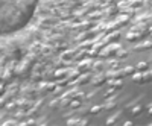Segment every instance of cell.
I'll list each match as a JSON object with an SVG mask.
<instances>
[{
    "label": "cell",
    "instance_id": "6da1fadb",
    "mask_svg": "<svg viewBox=\"0 0 152 126\" xmlns=\"http://www.w3.org/2000/svg\"><path fill=\"white\" fill-rule=\"evenodd\" d=\"M32 62L34 61H31L29 58L28 59H24V62L20 66V68H17V70H14V76H17L18 79H26V78H29L31 76V70H32Z\"/></svg>",
    "mask_w": 152,
    "mask_h": 126
},
{
    "label": "cell",
    "instance_id": "7a4b0ae2",
    "mask_svg": "<svg viewBox=\"0 0 152 126\" xmlns=\"http://www.w3.org/2000/svg\"><path fill=\"white\" fill-rule=\"evenodd\" d=\"M50 31H52V34H61V35H64V36H66V35L72 31V26H70V23L61 21V23L53 24V26L50 28Z\"/></svg>",
    "mask_w": 152,
    "mask_h": 126
},
{
    "label": "cell",
    "instance_id": "3957f363",
    "mask_svg": "<svg viewBox=\"0 0 152 126\" xmlns=\"http://www.w3.org/2000/svg\"><path fill=\"white\" fill-rule=\"evenodd\" d=\"M119 47H122L120 44L117 43H110V46H105L104 50H100L99 55L100 58H108V56H113V55H116V52L119 50Z\"/></svg>",
    "mask_w": 152,
    "mask_h": 126
},
{
    "label": "cell",
    "instance_id": "277c9868",
    "mask_svg": "<svg viewBox=\"0 0 152 126\" xmlns=\"http://www.w3.org/2000/svg\"><path fill=\"white\" fill-rule=\"evenodd\" d=\"M20 90H21V93H23L24 97H28V99H31V100H34V99H37V97H40V96H38V93H37V88H35L34 84L24 85L23 88H20Z\"/></svg>",
    "mask_w": 152,
    "mask_h": 126
},
{
    "label": "cell",
    "instance_id": "5b68a950",
    "mask_svg": "<svg viewBox=\"0 0 152 126\" xmlns=\"http://www.w3.org/2000/svg\"><path fill=\"white\" fill-rule=\"evenodd\" d=\"M94 23L93 21H79L72 26V31H76V32H85L88 29H93Z\"/></svg>",
    "mask_w": 152,
    "mask_h": 126
},
{
    "label": "cell",
    "instance_id": "8992f818",
    "mask_svg": "<svg viewBox=\"0 0 152 126\" xmlns=\"http://www.w3.org/2000/svg\"><path fill=\"white\" fill-rule=\"evenodd\" d=\"M50 14L58 18H64V20L73 17V12H70V9H50Z\"/></svg>",
    "mask_w": 152,
    "mask_h": 126
},
{
    "label": "cell",
    "instance_id": "52a82bcc",
    "mask_svg": "<svg viewBox=\"0 0 152 126\" xmlns=\"http://www.w3.org/2000/svg\"><path fill=\"white\" fill-rule=\"evenodd\" d=\"M91 67H93V61L91 59H82V61H79V64H78V70L79 73H87V71H90L91 70Z\"/></svg>",
    "mask_w": 152,
    "mask_h": 126
},
{
    "label": "cell",
    "instance_id": "ba28073f",
    "mask_svg": "<svg viewBox=\"0 0 152 126\" xmlns=\"http://www.w3.org/2000/svg\"><path fill=\"white\" fill-rule=\"evenodd\" d=\"M58 23V18H55V17H50V18H41L40 20V26L41 29H50L53 26V24H56Z\"/></svg>",
    "mask_w": 152,
    "mask_h": 126
},
{
    "label": "cell",
    "instance_id": "9c48e42d",
    "mask_svg": "<svg viewBox=\"0 0 152 126\" xmlns=\"http://www.w3.org/2000/svg\"><path fill=\"white\" fill-rule=\"evenodd\" d=\"M76 52H78V49H72V50H67V52L61 53V61L66 62V64H70L73 61V56L76 55Z\"/></svg>",
    "mask_w": 152,
    "mask_h": 126
},
{
    "label": "cell",
    "instance_id": "30bf717a",
    "mask_svg": "<svg viewBox=\"0 0 152 126\" xmlns=\"http://www.w3.org/2000/svg\"><path fill=\"white\" fill-rule=\"evenodd\" d=\"M15 103H17V109L28 111V109L32 106V100H31V99H18Z\"/></svg>",
    "mask_w": 152,
    "mask_h": 126
},
{
    "label": "cell",
    "instance_id": "8fae6325",
    "mask_svg": "<svg viewBox=\"0 0 152 126\" xmlns=\"http://www.w3.org/2000/svg\"><path fill=\"white\" fill-rule=\"evenodd\" d=\"M107 74L105 73H102V71H99L94 78H91V82H93V85H97V87H100V85H104L105 82H107Z\"/></svg>",
    "mask_w": 152,
    "mask_h": 126
},
{
    "label": "cell",
    "instance_id": "7c38bea8",
    "mask_svg": "<svg viewBox=\"0 0 152 126\" xmlns=\"http://www.w3.org/2000/svg\"><path fill=\"white\" fill-rule=\"evenodd\" d=\"M12 78H14V71L9 70V68H5L3 73L0 74V81H2L3 84H9L12 81Z\"/></svg>",
    "mask_w": 152,
    "mask_h": 126
},
{
    "label": "cell",
    "instance_id": "4fadbf2b",
    "mask_svg": "<svg viewBox=\"0 0 152 126\" xmlns=\"http://www.w3.org/2000/svg\"><path fill=\"white\" fill-rule=\"evenodd\" d=\"M37 93H38V96L40 97H44L47 93H49V82H40L37 85Z\"/></svg>",
    "mask_w": 152,
    "mask_h": 126
},
{
    "label": "cell",
    "instance_id": "5bb4252c",
    "mask_svg": "<svg viewBox=\"0 0 152 126\" xmlns=\"http://www.w3.org/2000/svg\"><path fill=\"white\" fill-rule=\"evenodd\" d=\"M119 38H120V32H119V31H113V32H110L107 36H104V41H105V43H116Z\"/></svg>",
    "mask_w": 152,
    "mask_h": 126
},
{
    "label": "cell",
    "instance_id": "9a60e30c",
    "mask_svg": "<svg viewBox=\"0 0 152 126\" xmlns=\"http://www.w3.org/2000/svg\"><path fill=\"white\" fill-rule=\"evenodd\" d=\"M79 79L78 81H76V82H73L75 85H84V84H87V82H90L91 81V73H82V74H79V76H78Z\"/></svg>",
    "mask_w": 152,
    "mask_h": 126
},
{
    "label": "cell",
    "instance_id": "2e32d148",
    "mask_svg": "<svg viewBox=\"0 0 152 126\" xmlns=\"http://www.w3.org/2000/svg\"><path fill=\"white\" fill-rule=\"evenodd\" d=\"M128 41H137V40H140L143 38V32H137V31H129L128 34H126L125 36Z\"/></svg>",
    "mask_w": 152,
    "mask_h": 126
},
{
    "label": "cell",
    "instance_id": "e0dca14e",
    "mask_svg": "<svg viewBox=\"0 0 152 126\" xmlns=\"http://www.w3.org/2000/svg\"><path fill=\"white\" fill-rule=\"evenodd\" d=\"M107 78L108 79H120V78H125V73H123V70H113V71L107 73Z\"/></svg>",
    "mask_w": 152,
    "mask_h": 126
},
{
    "label": "cell",
    "instance_id": "ac0fdd59",
    "mask_svg": "<svg viewBox=\"0 0 152 126\" xmlns=\"http://www.w3.org/2000/svg\"><path fill=\"white\" fill-rule=\"evenodd\" d=\"M20 84L18 82H15V84H12L9 88H6V90H8V94L11 96V97H15L17 94H18V91H20Z\"/></svg>",
    "mask_w": 152,
    "mask_h": 126
},
{
    "label": "cell",
    "instance_id": "d6986e66",
    "mask_svg": "<svg viewBox=\"0 0 152 126\" xmlns=\"http://www.w3.org/2000/svg\"><path fill=\"white\" fill-rule=\"evenodd\" d=\"M151 46H152V43H151V40H148V41H145L142 44H137L134 47V52H145V50H149L151 49Z\"/></svg>",
    "mask_w": 152,
    "mask_h": 126
},
{
    "label": "cell",
    "instance_id": "ffe728a7",
    "mask_svg": "<svg viewBox=\"0 0 152 126\" xmlns=\"http://www.w3.org/2000/svg\"><path fill=\"white\" fill-rule=\"evenodd\" d=\"M102 12L100 11H91V12H87V20L88 21H94V20H99V18H102Z\"/></svg>",
    "mask_w": 152,
    "mask_h": 126
},
{
    "label": "cell",
    "instance_id": "44dd1931",
    "mask_svg": "<svg viewBox=\"0 0 152 126\" xmlns=\"http://www.w3.org/2000/svg\"><path fill=\"white\" fill-rule=\"evenodd\" d=\"M28 35L31 36V40H37V38H40V36H43L41 31L37 29V28H31V29L28 31Z\"/></svg>",
    "mask_w": 152,
    "mask_h": 126
},
{
    "label": "cell",
    "instance_id": "7402d4cb",
    "mask_svg": "<svg viewBox=\"0 0 152 126\" xmlns=\"http://www.w3.org/2000/svg\"><path fill=\"white\" fill-rule=\"evenodd\" d=\"M67 78V70L66 68H56L53 71V79H64Z\"/></svg>",
    "mask_w": 152,
    "mask_h": 126
},
{
    "label": "cell",
    "instance_id": "603a6c76",
    "mask_svg": "<svg viewBox=\"0 0 152 126\" xmlns=\"http://www.w3.org/2000/svg\"><path fill=\"white\" fill-rule=\"evenodd\" d=\"M117 12H119V8H117V6H110V8L105 11V14L102 12V15H104V17H116Z\"/></svg>",
    "mask_w": 152,
    "mask_h": 126
},
{
    "label": "cell",
    "instance_id": "cb8c5ba5",
    "mask_svg": "<svg viewBox=\"0 0 152 126\" xmlns=\"http://www.w3.org/2000/svg\"><path fill=\"white\" fill-rule=\"evenodd\" d=\"M31 53H34V55H41V44L38 43V41H35L32 46H31Z\"/></svg>",
    "mask_w": 152,
    "mask_h": 126
},
{
    "label": "cell",
    "instance_id": "d4e9b609",
    "mask_svg": "<svg viewBox=\"0 0 152 126\" xmlns=\"http://www.w3.org/2000/svg\"><path fill=\"white\" fill-rule=\"evenodd\" d=\"M104 67H105V62H104V61H93V67H91V68H93L96 73L102 71Z\"/></svg>",
    "mask_w": 152,
    "mask_h": 126
},
{
    "label": "cell",
    "instance_id": "484cf974",
    "mask_svg": "<svg viewBox=\"0 0 152 126\" xmlns=\"http://www.w3.org/2000/svg\"><path fill=\"white\" fill-rule=\"evenodd\" d=\"M128 23H129V17H128V15H125V14H123V15H120V17H119V20L116 21L117 28H120V26H125V24H128Z\"/></svg>",
    "mask_w": 152,
    "mask_h": 126
},
{
    "label": "cell",
    "instance_id": "4316f807",
    "mask_svg": "<svg viewBox=\"0 0 152 126\" xmlns=\"http://www.w3.org/2000/svg\"><path fill=\"white\" fill-rule=\"evenodd\" d=\"M88 55H87V52H85V49L84 50H79V52H76V55L73 56V61H82V59H85Z\"/></svg>",
    "mask_w": 152,
    "mask_h": 126
},
{
    "label": "cell",
    "instance_id": "83f0119b",
    "mask_svg": "<svg viewBox=\"0 0 152 126\" xmlns=\"http://www.w3.org/2000/svg\"><path fill=\"white\" fill-rule=\"evenodd\" d=\"M143 5H145L143 0H129V2H128V6H129V8H134V9L142 8Z\"/></svg>",
    "mask_w": 152,
    "mask_h": 126
},
{
    "label": "cell",
    "instance_id": "f1b7e54d",
    "mask_svg": "<svg viewBox=\"0 0 152 126\" xmlns=\"http://www.w3.org/2000/svg\"><path fill=\"white\" fill-rule=\"evenodd\" d=\"M108 66H110L111 70H117V68L122 67V62H120L119 59H111V61L108 62Z\"/></svg>",
    "mask_w": 152,
    "mask_h": 126
},
{
    "label": "cell",
    "instance_id": "f546056e",
    "mask_svg": "<svg viewBox=\"0 0 152 126\" xmlns=\"http://www.w3.org/2000/svg\"><path fill=\"white\" fill-rule=\"evenodd\" d=\"M132 106H134V108L129 111V116H138V114L143 111V106H142V105H137V103H135V105H132Z\"/></svg>",
    "mask_w": 152,
    "mask_h": 126
},
{
    "label": "cell",
    "instance_id": "4dcf8cb0",
    "mask_svg": "<svg viewBox=\"0 0 152 126\" xmlns=\"http://www.w3.org/2000/svg\"><path fill=\"white\" fill-rule=\"evenodd\" d=\"M14 120H17L18 123L20 122H23V120H26V111H18V112H15V116H14Z\"/></svg>",
    "mask_w": 152,
    "mask_h": 126
},
{
    "label": "cell",
    "instance_id": "1f68e13d",
    "mask_svg": "<svg viewBox=\"0 0 152 126\" xmlns=\"http://www.w3.org/2000/svg\"><path fill=\"white\" fill-rule=\"evenodd\" d=\"M151 79H152V73H151L149 68L145 70V71H142V82H149Z\"/></svg>",
    "mask_w": 152,
    "mask_h": 126
},
{
    "label": "cell",
    "instance_id": "d6a6232c",
    "mask_svg": "<svg viewBox=\"0 0 152 126\" xmlns=\"http://www.w3.org/2000/svg\"><path fill=\"white\" fill-rule=\"evenodd\" d=\"M148 68H149V62H146V61H140L135 67V70H138V71H145Z\"/></svg>",
    "mask_w": 152,
    "mask_h": 126
},
{
    "label": "cell",
    "instance_id": "836d02e7",
    "mask_svg": "<svg viewBox=\"0 0 152 126\" xmlns=\"http://www.w3.org/2000/svg\"><path fill=\"white\" fill-rule=\"evenodd\" d=\"M122 117V112H116V114H114V116H111L108 120H107V125H114V123H116L119 119Z\"/></svg>",
    "mask_w": 152,
    "mask_h": 126
},
{
    "label": "cell",
    "instance_id": "e575fe53",
    "mask_svg": "<svg viewBox=\"0 0 152 126\" xmlns=\"http://www.w3.org/2000/svg\"><path fill=\"white\" fill-rule=\"evenodd\" d=\"M31 81H32V84H35V82H40V81H43V74H41L40 71H34V74L31 76Z\"/></svg>",
    "mask_w": 152,
    "mask_h": 126
},
{
    "label": "cell",
    "instance_id": "d590c367",
    "mask_svg": "<svg viewBox=\"0 0 152 126\" xmlns=\"http://www.w3.org/2000/svg\"><path fill=\"white\" fill-rule=\"evenodd\" d=\"M49 108L52 109V111H56V109H59V108H61V103H59V99H55V100H52V102L49 103Z\"/></svg>",
    "mask_w": 152,
    "mask_h": 126
},
{
    "label": "cell",
    "instance_id": "8d00e7d4",
    "mask_svg": "<svg viewBox=\"0 0 152 126\" xmlns=\"http://www.w3.org/2000/svg\"><path fill=\"white\" fill-rule=\"evenodd\" d=\"M116 106H117V103L114 102V100H108V102L105 103V106H104V109L105 111H113V109H116Z\"/></svg>",
    "mask_w": 152,
    "mask_h": 126
},
{
    "label": "cell",
    "instance_id": "74e56055",
    "mask_svg": "<svg viewBox=\"0 0 152 126\" xmlns=\"http://www.w3.org/2000/svg\"><path fill=\"white\" fill-rule=\"evenodd\" d=\"M104 109V106L102 105H93L90 109H88V112H90V114H99L100 111Z\"/></svg>",
    "mask_w": 152,
    "mask_h": 126
},
{
    "label": "cell",
    "instance_id": "f35d334b",
    "mask_svg": "<svg viewBox=\"0 0 152 126\" xmlns=\"http://www.w3.org/2000/svg\"><path fill=\"white\" fill-rule=\"evenodd\" d=\"M9 99H11V96H9V94H5V96H0V108H3V106H6V103L9 102Z\"/></svg>",
    "mask_w": 152,
    "mask_h": 126
},
{
    "label": "cell",
    "instance_id": "ab89813d",
    "mask_svg": "<svg viewBox=\"0 0 152 126\" xmlns=\"http://www.w3.org/2000/svg\"><path fill=\"white\" fill-rule=\"evenodd\" d=\"M116 55L119 56V58H126V56H128V50H126V49H123V47H119V50H117V52H116Z\"/></svg>",
    "mask_w": 152,
    "mask_h": 126
},
{
    "label": "cell",
    "instance_id": "60d3db41",
    "mask_svg": "<svg viewBox=\"0 0 152 126\" xmlns=\"http://www.w3.org/2000/svg\"><path fill=\"white\" fill-rule=\"evenodd\" d=\"M137 70H135V67H131V66H128V67H125L123 68V73H125V76H131V74H134Z\"/></svg>",
    "mask_w": 152,
    "mask_h": 126
},
{
    "label": "cell",
    "instance_id": "b9f144b4",
    "mask_svg": "<svg viewBox=\"0 0 152 126\" xmlns=\"http://www.w3.org/2000/svg\"><path fill=\"white\" fill-rule=\"evenodd\" d=\"M70 102H72V100H70L69 97H61V99H59V103H61V108H67V106L70 105Z\"/></svg>",
    "mask_w": 152,
    "mask_h": 126
},
{
    "label": "cell",
    "instance_id": "7bdbcfd3",
    "mask_svg": "<svg viewBox=\"0 0 152 126\" xmlns=\"http://www.w3.org/2000/svg\"><path fill=\"white\" fill-rule=\"evenodd\" d=\"M79 74H81V73H79L78 70H67V76H69L70 79H76Z\"/></svg>",
    "mask_w": 152,
    "mask_h": 126
},
{
    "label": "cell",
    "instance_id": "ee69618b",
    "mask_svg": "<svg viewBox=\"0 0 152 126\" xmlns=\"http://www.w3.org/2000/svg\"><path fill=\"white\" fill-rule=\"evenodd\" d=\"M70 106H72L73 109H78V108L82 106V102H81V100H78V99H73L72 102H70Z\"/></svg>",
    "mask_w": 152,
    "mask_h": 126
},
{
    "label": "cell",
    "instance_id": "f6af8a7d",
    "mask_svg": "<svg viewBox=\"0 0 152 126\" xmlns=\"http://www.w3.org/2000/svg\"><path fill=\"white\" fill-rule=\"evenodd\" d=\"M5 108H6L8 112H12V111H15V109H17V103H15V102H8Z\"/></svg>",
    "mask_w": 152,
    "mask_h": 126
},
{
    "label": "cell",
    "instance_id": "bcb514c9",
    "mask_svg": "<svg viewBox=\"0 0 152 126\" xmlns=\"http://www.w3.org/2000/svg\"><path fill=\"white\" fill-rule=\"evenodd\" d=\"M18 125H21V126H35L37 122H35L34 119H29V120H23V122H20Z\"/></svg>",
    "mask_w": 152,
    "mask_h": 126
},
{
    "label": "cell",
    "instance_id": "7dc6e473",
    "mask_svg": "<svg viewBox=\"0 0 152 126\" xmlns=\"http://www.w3.org/2000/svg\"><path fill=\"white\" fill-rule=\"evenodd\" d=\"M132 81L137 82V84H143V82H142V71H140V73L135 71V73L132 74Z\"/></svg>",
    "mask_w": 152,
    "mask_h": 126
},
{
    "label": "cell",
    "instance_id": "c3c4849f",
    "mask_svg": "<svg viewBox=\"0 0 152 126\" xmlns=\"http://www.w3.org/2000/svg\"><path fill=\"white\" fill-rule=\"evenodd\" d=\"M116 93H117V90H116V88H113V87H110V90H108V91H107V93L104 94V97H105V99H110L111 96H114V94H116Z\"/></svg>",
    "mask_w": 152,
    "mask_h": 126
},
{
    "label": "cell",
    "instance_id": "681fc988",
    "mask_svg": "<svg viewBox=\"0 0 152 126\" xmlns=\"http://www.w3.org/2000/svg\"><path fill=\"white\" fill-rule=\"evenodd\" d=\"M99 52H100L99 49H94V47H91V49L87 52V55H88V56H91V58H94V56H97V55H99Z\"/></svg>",
    "mask_w": 152,
    "mask_h": 126
},
{
    "label": "cell",
    "instance_id": "f907efd6",
    "mask_svg": "<svg viewBox=\"0 0 152 126\" xmlns=\"http://www.w3.org/2000/svg\"><path fill=\"white\" fill-rule=\"evenodd\" d=\"M62 91H64V87L56 85V87H55V90H53V96H55V97H58L59 94H62Z\"/></svg>",
    "mask_w": 152,
    "mask_h": 126
},
{
    "label": "cell",
    "instance_id": "816d5d0a",
    "mask_svg": "<svg viewBox=\"0 0 152 126\" xmlns=\"http://www.w3.org/2000/svg\"><path fill=\"white\" fill-rule=\"evenodd\" d=\"M75 94H76V88H72V90L66 91V93L62 94L61 97H69V99H72V96H75Z\"/></svg>",
    "mask_w": 152,
    "mask_h": 126
},
{
    "label": "cell",
    "instance_id": "f5cc1de1",
    "mask_svg": "<svg viewBox=\"0 0 152 126\" xmlns=\"http://www.w3.org/2000/svg\"><path fill=\"white\" fill-rule=\"evenodd\" d=\"M113 88H116V90H120V88H123V82H122L120 79H114Z\"/></svg>",
    "mask_w": 152,
    "mask_h": 126
},
{
    "label": "cell",
    "instance_id": "db71d44e",
    "mask_svg": "<svg viewBox=\"0 0 152 126\" xmlns=\"http://www.w3.org/2000/svg\"><path fill=\"white\" fill-rule=\"evenodd\" d=\"M73 99H78V100H81V102H82V100H85V93H82V91H76V94L73 96Z\"/></svg>",
    "mask_w": 152,
    "mask_h": 126
},
{
    "label": "cell",
    "instance_id": "11a10c76",
    "mask_svg": "<svg viewBox=\"0 0 152 126\" xmlns=\"http://www.w3.org/2000/svg\"><path fill=\"white\" fill-rule=\"evenodd\" d=\"M85 40H88L87 38V32H81L78 36H76V41H85Z\"/></svg>",
    "mask_w": 152,
    "mask_h": 126
},
{
    "label": "cell",
    "instance_id": "9f6ffc18",
    "mask_svg": "<svg viewBox=\"0 0 152 126\" xmlns=\"http://www.w3.org/2000/svg\"><path fill=\"white\" fill-rule=\"evenodd\" d=\"M43 79H46V81H49V79H53V71H44V74H43Z\"/></svg>",
    "mask_w": 152,
    "mask_h": 126
},
{
    "label": "cell",
    "instance_id": "6f0895ef",
    "mask_svg": "<svg viewBox=\"0 0 152 126\" xmlns=\"http://www.w3.org/2000/svg\"><path fill=\"white\" fill-rule=\"evenodd\" d=\"M43 105H44V99H43V97H40V100H38V102L34 105V108H37V109H41V108H43Z\"/></svg>",
    "mask_w": 152,
    "mask_h": 126
},
{
    "label": "cell",
    "instance_id": "680465c9",
    "mask_svg": "<svg viewBox=\"0 0 152 126\" xmlns=\"http://www.w3.org/2000/svg\"><path fill=\"white\" fill-rule=\"evenodd\" d=\"M91 46H93V43H91V41L85 40V41H82V44H81V49H87V47H91Z\"/></svg>",
    "mask_w": 152,
    "mask_h": 126
},
{
    "label": "cell",
    "instance_id": "91938a15",
    "mask_svg": "<svg viewBox=\"0 0 152 126\" xmlns=\"http://www.w3.org/2000/svg\"><path fill=\"white\" fill-rule=\"evenodd\" d=\"M2 125H3V126H11V125H18V122L12 119V120H6V122H3Z\"/></svg>",
    "mask_w": 152,
    "mask_h": 126
},
{
    "label": "cell",
    "instance_id": "94428289",
    "mask_svg": "<svg viewBox=\"0 0 152 126\" xmlns=\"http://www.w3.org/2000/svg\"><path fill=\"white\" fill-rule=\"evenodd\" d=\"M78 122H79V119H69L67 120V125L69 126H75V125H78Z\"/></svg>",
    "mask_w": 152,
    "mask_h": 126
},
{
    "label": "cell",
    "instance_id": "6125c7cd",
    "mask_svg": "<svg viewBox=\"0 0 152 126\" xmlns=\"http://www.w3.org/2000/svg\"><path fill=\"white\" fill-rule=\"evenodd\" d=\"M5 93H6V84L0 82V96H3Z\"/></svg>",
    "mask_w": 152,
    "mask_h": 126
},
{
    "label": "cell",
    "instance_id": "be15d7a7",
    "mask_svg": "<svg viewBox=\"0 0 152 126\" xmlns=\"http://www.w3.org/2000/svg\"><path fill=\"white\" fill-rule=\"evenodd\" d=\"M88 123H90V120H87V119H79V122H78L79 126H87Z\"/></svg>",
    "mask_w": 152,
    "mask_h": 126
},
{
    "label": "cell",
    "instance_id": "e7e4bbea",
    "mask_svg": "<svg viewBox=\"0 0 152 126\" xmlns=\"http://www.w3.org/2000/svg\"><path fill=\"white\" fill-rule=\"evenodd\" d=\"M15 66H17V62H15V61H12V62H9V64H8V68L14 71V70H15Z\"/></svg>",
    "mask_w": 152,
    "mask_h": 126
},
{
    "label": "cell",
    "instance_id": "03108f58",
    "mask_svg": "<svg viewBox=\"0 0 152 126\" xmlns=\"http://www.w3.org/2000/svg\"><path fill=\"white\" fill-rule=\"evenodd\" d=\"M152 114V106H151V103L148 105V116H151Z\"/></svg>",
    "mask_w": 152,
    "mask_h": 126
},
{
    "label": "cell",
    "instance_id": "003e7915",
    "mask_svg": "<svg viewBox=\"0 0 152 126\" xmlns=\"http://www.w3.org/2000/svg\"><path fill=\"white\" fill-rule=\"evenodd\" d=\"M2 52H3V49H2V47H0V53H2Z\"/></svg>",
    "mask_w": 152,
    "mask_h": 126
}]
</instances>
